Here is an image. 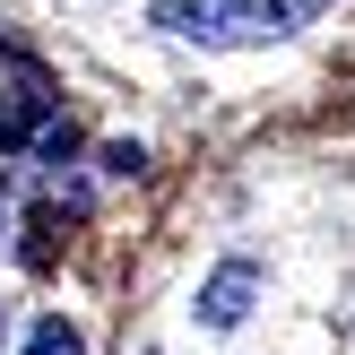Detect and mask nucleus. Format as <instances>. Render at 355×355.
Returning <instances> with one entry per match:
<instances>
[{
  "label": "nucleus",
  "instance_id": "1",
  "mask_svg": "<svg viewBox=\"0 0 355 355\" xmlns=\"http://www.w3.org/2000/svg\"><path fill=\"white\" fill-rule=\"evenodd\" d=\"M329 0H156V26L191 35V44H269V35L304 26Z\"/></svg>",
  "mask_w": 355,
  "mask_h": 355
},
{
  "label": "nucleus",
  "instance_id": "2",
  "mask_svg": "<svg viewBox=\"0 0 355 355\" xmlns=\"http://www.w3.org/2000/svg\"><path fill=\"white\" fill-rule=\"evenodd\" d=\"M252 295H260V277L234 260V269H217V277H208V295H200V321H208V329H234L243 312H252Z\"/></svg>",
  "mask_w": 355,
  "mask_h": 355
},
{
  "label": "nucleus",
  "instance_id": "3",
  "mask_svg": "<svg viewBox=\"0 0 355 355\" xmlns=\"http://www.w3.org/2000/svg\"><path fill=\"white\" fill-rule=\"evenodd\" d=\"M52 96H35V87H17V96H0V148H35V139L52 130Z\"/></svg>",
  "mask_w": 355,
  "mask_h": 355
},
{
  "label": "nucleus",
  "instance_id": "4",
  "mask_svg": "<svg viewBox=\"0 0 355 355\" xmlns=\"http://www.w3.org/2000/svg\"><path fill=\"white\" fill-rule=\"evenodd\" d=\"M26 355H87V347H78L69 321H35V329H26Z\"/></svg>",
  "mask_w": 355,
  "mask_h": 355
},
{
  "label": "nucleus",
  "instance_id": "5",
  "mask_svg": "<svg viewBox=\"0 0 355 355\" xmlns=\"http://www.w3.org/2000/svg\"><path fill=\"white\" fill-rule=\"evenodd\" d=\"M139 165H148V156H139L130 139H113V148H104V173H139Z\"/></svg>",
  "mask_w": 355,
  "mask_h": 355
},
{
  "label": "nucleus",
  "instance_id": "6",
  "mask_svg": "<svg viewBox=\"0 0 355 355\" xmlns=\"http://www.w3.org/2000/svg\"><path fill=\"white\" fill-rule=\"evenodd\" d=\"M0 329H9V312H0Z\"/></svg>",
  "mask_w": 355,
  "mask_h": 355
}]
</instances>
